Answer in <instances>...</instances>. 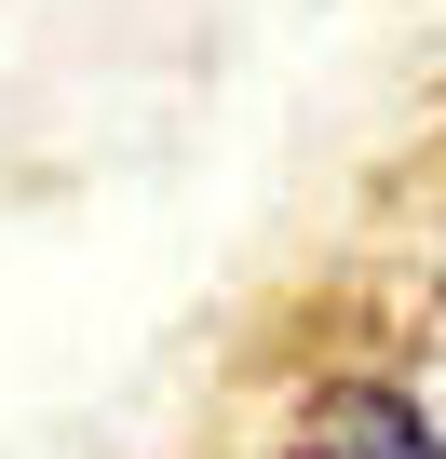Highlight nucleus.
<instances>
[{
    "instance_id": "f257e3e1",
    "label": "nucleus",
    "mask_w": 446,
    "mask_h": 459,
    "mask_svg": "<svg viewBox=\"0 0 446 459\" xmlns=\"http://www.w3.org/2000/svg\"><path fill=\"white\" fill-rule=\"evenodd\" d=\"M271 459H446V432H433L392 378H325V392L284 419Z\"/></svg>"
}]
</instances>
